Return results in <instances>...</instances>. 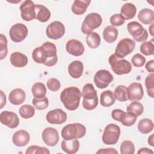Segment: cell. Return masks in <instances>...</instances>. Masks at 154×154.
Segmentation results:
<instances>
[{"mask_svg":"<svg viewBox=\"0 0 154 154\" xmlns=\"http://www.w3.org/2000/svg\"><path fill=\"white\" fill-rule=\"evenodd\" d=\"M32 58L38 64H43L48 67L54 66L58 61L57 47L54 43L46 42L33 50Z\"/></svg>","mask_w":154,"mask_h":154,"instance_id":"1","label":"cell"},{"mask_svg":"<svg viewBox=\"0 0 154 154\" xmlns=\"http://www.w3.org/2000/svg\"><path fill=\"white\" fill-rule=\"evenodd\" d=\"M82 93L76 87H69L64 88L60 94V100L64 107L69 111L76 110L79 105Z\"/></svg>","mask_w":154,"mask_h":154,"instance_id":"2","label":"cell"},{"mask_svg":"<svg viewBox=\"0 0 154 154\" xmlns=\"http://www.w3.org/2000/svg\"><path fill=\"white\" fill-rule=\"evenodd\" d=\"M82 96L83 97L82 106L85 109L90 111L97 107L98 105L97 91L91 84L87 83L84 85Z\"/></svg>","mask_w":154,"mask_h":154,"instance_id":"3","label":"cell"},{"mask_svg":"<svg viewBox=\"0 0 154 154\" xmlns=\"http://www.w3.org/2000/svg\"><path fill=\"white\" fill-rule=\"evenodd\" d=\"M61 136L65 140L81 138L85 136L86 128L84 125L74 123L66 125L61 130Z\"/></svg>","mask_w":154,"mask_h":154,"instance_id":"4","label":"cell"},{"mask_svg":"<svg viewBox=\"0 0 154 154\" xmlns=\"http://www.w3.org/2000/svg\"><path fill=\"white\" fill-rule=\"evenodd\" d=\"M108 62L112 72L117 75L128 74L132 70V65L130 62L123 58H119L114 54L109 57Z\"/></svg>","mask_w":154,"mask_h":154,"instance_id":"5","label":"cell"},{"mask_svg":"<svg viewBox=\"0 0 154 154\" xmlns=\"http://www.w3.org/2000/svg\"><path fill=\"white\" fill-rule=\"evenodd\" d=\"M102 22L101 16L96 13L88 14L81 25V31L85 34H88L100 26Z\"/></svg>","mask_w":154,"mask_h":154,"instance_id":"6","label":"cell"},{"mask_svg":"<svg viewBox=\"0 0 154 154\" xmlns=\"http://www.w3.org/2000/svg\"><path fill=\"white\" fill-rule=\"evenodd\" d=\"M120 129L119 126L114 123H110L106 126L102 137V141L107 145L116 144L120 135Z\"/></svg>","mask_w":154,"mask_h":154,"instance_id":"7","label":"cell"},{"mask_svg":"<svg viewBox=\"0 0 154 154\" xmlns=\"http://www.w3.org/2000/svg\"><path fill=\"white\" fill-rule=\"evenodd\" d=\"M127 29L134 40L137 42H143L148 38L149 34L147 30L138 22L132 21L128 23Z\"/></svg>","mask_w":154,"mask_h":154,"instance_id":"8","label":"cell"},{"mask_svg":"<svg viewBox=\"0 0 154 154\" xmlns=\"http://www.w3.org/2000/svg\"><path fill=\"white\" fill-rule=\"evenodd\" d=\"M135 47V43L133 40L129 38H123L119 42L115 49L114 55L119 58H123L131 54Z\"/></svg>","mask_w":154,"mask_h":154,"instance_id":"9","label":"cell"},{"mask_svg":"<svg viewBox=\"0 0 154 154\" xmlns=\"http://www.w3.org/2000/svg\"><path fill=\"white\" fill-rule=\"evenodd\" d=\"M27 27L23 23H17L13 25L9 31V35L11 40L16 43L21 42L28 35Z\"/></svg>","mask_w":154,"mask_h":154,"instance_id":"10","label":"cell"},{"mask_svg":"<svg viewBox=\"0 0 154 154\" xmlns=\"http://www.w3.org/2000/svg\"><path fill=\"white\" fill-rule=\"evenodd\" d=\"M112 75L106 70H98L94 76V82L96 86L100 89L107 87L113 81Z\"/></svg>","mask_w":154,"mask_h":154,"instance_id":"11","label":"cell"},{"mask_svg":"<svg viewBox=\"0 0 154 154\" xmlns=\"http://www.w3.org/2000/svg\"><path fill=\"white\" fill-rule=\"evenodd\" d=\"M65 33L64 25L60 21H54L48 25L46 34L49 38L57 40L61 38Z\"/></svg>","mask_w":154,"mask_h":154,"instance_id":"12","label":"cell"},{"mask_svg":"<svg viewBox=\"0 0 154 154\" xmlns=\"http://www.w3.org/2000/svg\"><path fill=\"white\" fill-rule=\"evenodd\" d=\"M20 16L25 21H31L35 19V5L31 0L23 1L20 5Z\"/></svg>","mask_w":154,"mask_h":154,"instance_id":"13","label":"cell"},{"mask_svg":"<svg viewBox=\"0 0 154 154\" xmlns=\"http://www.w3.org/2000/svg\"><path fill=\"white\" fill-rule=\"evenodd\" d=\"M42 137L43 142L48 146H55L59 141L57 130L52 127L46 128L42 132Z\"/></svg>","mask_w":154,"mask_h":154,"instance_id":"14","label":"cell"},{"mask_svg":"<svg viewBox=\"0 0 154 154\" xmlns=\"http://www.w3.org/2000/svg\"><path fill=\"white\" fill-rule=\"evenodd\" d=\"M67 118V114L60 108L49 111L46 116L47 122L51 124L61 125L66 121Z\"/></svg>","mask_w":154,"mask_h":154,"instance_id":"15","label":"cell"},{"mask_svg":"<svg viewBox=\"0 0 154 154\" xmlns=\"http://www.w3.org/2000/svg\"><path fill=\"white\" fill-rule=\"evenodd\" d=\"M0 121L2 124L6 126L14 129L17 128L19 124V119L17 115L11 111H2L0 114Z\"/></svg>","mask_w":154,"mask_h":154,"instance_id":"16","label":"cell"},{"mask_svg":"<svg viewBox=\"0 0 154 154\" xmlns=\"http://www.w3.org/2000/svg\"><path fill=\"white\" fill-rule=\"evenodd\" d=\"M128 88V99L130 101L140 100L144 96L142 85L138 82L131 84Z\"/></svg>","mask_w":154,"mask_h":154,"instance_id":"17","label":"cell"},{"mask_svg":"<svg viewBox=\"0 0 154 154\" xmlns=\"http://www.w3.org/2000/svg\"><path fill=\"white\" fill-rule=\"evenodd\" d=\"M66 50L69 54L79 57L84 54L85 48L80 41L76 39H71L66 43Z\"/></svg>","mask_w":154,"mask_h":154,"instance_id":"18","label":"cell"},{"mask_svg":"<svg viewBox=\"0 0 154 154\" xmlns=\"http://www.w3.org/2000/svg\"><path fill=\"white\" fill-rule=\"evenodd\" d=\"M30 140L29 134L25 130H19L16 131L12 137L13 144L17 147L26 146Z\"/></svg>","mask_w":154,"mask_h":154,"instance_id":"19","label":"cell"},{"mask_svg":"<svg viewBox=\"0 0 154 154\" xmlns=\"http://www.w3.org/2000/svg\"><path fill=\"white\" fill-rule=\"evenodd\" d=\"M25 92L21 88L13 89L10 91L8 96L10 102L14 105H21L25 101Z\"/></svg>","mask_w":154,"mask_h":154,"instance_id":"20","label":"cell"},{"mask_svg":"<svg viewBox=\"0 0 154 154\" xmlns=\"http://www.w3.org/2000/svg\"><path fill=\"white\" fill-rule=\"evenodd\" d=\"M84 71L83 63L78 60H75L70 63L68 66V72L71 77L74 79L80 78Z\"/></svg>","mask_w":154,"mask_h":154,"instance_id":"21","label":"cell"},{"mask_svg":"<svg viewBox=\"0 0 154 154\" xmlns=\"http://www.w3.org/2000/svg\"><path fill=\"white\" fill-rule=\"evenodd\" d=\"M62 150L67 154L76 153L79 149V141L77 139L63 140L61 144Z\"/></svg>","mask_w":154,"mask_h":154,"instance_id":"22","label":"cell"},{"mask_svg":"<svg viewBox=\"0 0 154 154\" xmlns=\"http://www.w3.org/2000/svg\"><path fill=\"white\" fill-rule=\"evenodd\" d=\"M11 64L16 67H23L28 64L27 57L19 52L12 53L10 58Z\"/></svg>","mask_w":154,"mask_h":154,"instance_id":"23","label":"cell"},{"mask_svg":"<svg viewBox=\"0 0 154 154\" xmlns=\"http://www.w3.org/2000/svg\"><path fill=\"white\" fill-rule=\"evenodd\" d=\"M138 19L143 24H151L154 20V11L149 8L141 9L138 14Z\"/></svg>","mask_w":154,"mask_h":154,"instance_id":"24","label":"cell"},{"mask_svg":"<svg viewBox=\"0 0 154 154\" xmlns=\"http://www.w3.org/2000/svg\"><path fill=\"white\" fill-rule=\"evenodd\" d=\"M90 0H75L72 5V11L76 15H82L85 11L90 4Z\"/></svg>","mask_w":154,"mask_h":154,"instance_id":"25","label":"cell"},{"mask_svg":"<svg viewBox=\"0 0 154 154\" xmlns=\"http://www.w3.org/2000/svg\"><path fill=\"white\" fill-rule=\"evenodd\" d=\"M36 17L38 21L41 22H46L50 19L51 11L45 6L40 4L35 5Z\"/></svg>","mask_w":154,"mask_h":154,"instance_id":"26","label":"cell"},{"mask_svg":"<svg viewBox=\"0 0 154 154\" xmlns=\"http://www.w3.org/2000/svg\"><path fill=\"white\" fill-rule=\"evenodd\" d=\"M121 15L125 20H129L134 18L137 13V8L132 3H126L123 4L120 10Z\"/></svg>","mask_w":154,"mask_h":154,"instance_id":"27","label":"cell"},{"mask_svg":"<svg viewBox=\"0 0 154 154\" xmlns=\"http://www.w3.org/2000/svg\"><path fill=\"white\" fill-rule=\"evenodd\" d=\"M118 29L112 26H107L103 31V37L107 43H112L114 42L118 37Z\"/></svg>","mask_w":154,"mask_h":154,"instance_id":"28","label":"cell"},{"mask_svg":"<svg viewBox=\"0 0 154 154\" xmlns=\"http://www.w3.org/2000/svg\"><path fill=\"white\" fill-rule=\"evenodd\" d=\"M100 105L103 107H109L116 101L113 93L111 90H106L100 94Z\"/></svg>","mask_w":154,"mask_h":154,"instance_id":"29","label":"cell"},{"mask_svg":"<svg viewBox=\"0 0 154 154\" xmlns=\"http://www.w3.org/2000/svg\"><path fill=\"white\" fill-rule=\"evenodd\" d=\"M137 127L139 132L143 134H147L153 131V123L149 119H143L138 122Z\"/></svg>","mask_w":154,"mask_h":154,"instance_id":"30","label":"cell"},{"mask_svg":"<svg viewBox=\"0 0 154 154\" xmlns=\"http://www.w3.org/2000/svg\"><path fill=\"white\" fill-rule=\"evenodd\" d=\"M87 45L91 49L98 48L100 44V37L96 32H91L87 34L85 38Z\"/></svg>","mask_w":154,"mask_h":154,"instance_id":"31","label":"cell"},{"mask_svg":"<svg viewBox=\"0 0 154 154\" xmlns=\"http://www.w3.org/2000/svg\"><path fill=\"white\" fill-rule=\"evenodd\" d=\"M114 96L116 99L120 102H126L128 99V88L123 85H118L114 90Z\"/></svg>","mask_w":154,"mask_h":154,"instance_id":"32","label":"cell"},{"mask_svg":"<svg viewBox=\"0 0 154 154\" xmlns=\"http://www.w3.org/2000/svg\"><path fill=\"white\" fill-rule=\"evenodd\" d=\"M31 91L34 97L40 98L45 96L46 94V88L44 84L38 82L32 85Z\"/></svg>","mask_w":154,"mask_h":154,"instance_id":"33","label":"cell"},{"mask_svg":"<svg viewBox=\"0 0 154 154\" xmlns=\"http://www.w3.org/2000/svg\"><path fill=\"white\" fill-rule=\"evenodd\" d=\"M144 111V107L143 105L137 101H133L127 107V112L134 114L138 117L141 116Z\"/></svg>","mask_w":154,"mask_h":154,"instance_id":"34","label":"cell"},{"mask_svg":"<svg viewBox=\"0 0 154 154\" xmlns=\"http://www.w3.org/2000/svg\"><path fill=\"white\" fill-rule=\"evenodd\" d=\"M19 112L20 116L22 118L25 119H28L34 116L35 109L32 106L26 104L20 107Z\"/></svg>","mask_w":154,"mask_h":154,"instance_id":"35","label":"cell"},{"mask_svg":"<svg viewBox=\"0 0 154 154\" xmlns=\"http://www.w3.org/2000/svg\"><path fill=\"white\" fill-rule=\"evenodd\" d=\"M145 85L147 94L149 97H154V74L151 73L149 74L145 79Z\"/></svg>","mask_w":154,"mask_h":154,"instance_id":"36","label":"cell"},{"mask_svg":"<svg viewBox=\"0 0 154 154\" xmlns=\"http://www.w3.org/2000/svg\"><path fill=\"white\" fill-rule=\"evenodd\" d=\"M122 154H133L135 152V146L134 143L129 140L123 141L120 147Z\"/></svg>","mask_w":154,"mask_h":154,"instance_id":"37","label":"cell"},{"mask_svg":"<svg viewBox=\"0 0 154 154\" xmlns=\"http://www.w3.org/2000/svg\"><path fill=\"white\" fill-rule=\"evenodd\" d=\"M32 105L34 108L38 110H42L46 109L49 105L48 99L44 96L40 98L34 97L32 100Z\"/></svg>","mask_w":154,"mask_h":154,"instance_id":"38","label":"cell"},{"mask_svg":"<svg viewBox=\"0 0 154 154\" xmlns=\"http://www.w3.org/2000/svg\"><path fill=\"white\" fill-rule=\"evenodd\" d=\"M153 40L144 42L140 46V49L141 53L144 55H152L154 52V46L153 43Z\"/></svg>","mask_w":154,"mask_h":154,"instance_id":"39","label":"cell"},{"mask_svg":"<svg viewBox=\"0 0 154 154\" xmlns=\"http://www.w3.org/2000/svg\"><path fill=\"white\" fill-rule=\"evenodd\" d=\"M7 40L6 37L2 34H0V60H3L7 55Z\"/></svg>","mask_w":154,"mask_h":154,"instance_id":"40","label":"cell"},{"mask_svg":"<svg viewBox=\"0 0 154 154\" xmlns=\"http://www.w3.org/2000/svg\"><path fill=\"white\" fill-rule=\"evenodd\" d=\"M49 150L45 147H40L38 146H31L28 147L25 152L26 154L40 153V154H49Z\"/></svg>","mask_w":154,"mask_h":154,"instance_id":"41","label":"cell"},{"mask_svg":"<svg viewBox=\"0 0 154 154\" xmlns=\"http://www.w3.org/2000/svg\"><path fill=\"white\" fill-rule=\"evenodd\" d=\"M137 117L135 116L134 114L131 112H126V114L124 118L123 119L122 121L121 122V123L123 125L125 126H131L135 123L137 120Z\"/></svg>","mask_w":154,"mask_h":154,"instance_id":"42","label":"cell"},{"mask_svg":"<svg viewBox=\"0 0 154 154\" xmlns=\"http://www.w3.org/2000/svg\"><path fill=\"white\" fill-rule=\"evenodd\" d=\"M131 62L135 67H141L144 65L146 63V58L141 54H136L132 57L131 59Z\"/></svg>","mask_w":154,"mask_h":154,"instance_id":"43","label":"cell"},{"mask_svg":"<svg viewBox=\"0 0 154 154\" xmlns=\"http://www.w3.org/2000/svg\"><path fill=\"white\" fill-rule=\"evenodd\" d=\"M48 88L52 91H57L61 87V83L59 80L56 78H50L46 82Z\"/></svg>","mask_w":154,"mask_h":154,"instance_id":"44","label":"cell"},{"mask_svg":"<svg viewBox=\"0 0 154 154\" xmlns=\"http://www.w3.org/2000/svg\"><path fill=\"white\" fill-rule=\"evenodd\" d=\"M125 19L120 14H114L110 17V23L112 26H119L125 23Z\"/></svg>","mask_w":154,"mask_h":154,"instance_id":"45","label":"cell"},{"mask_svg":"<svg viewBox=\"0 0 154 154\" xmlns=\"http://www.w3.org/2000/svg\"><path fill=\"white\" fill-rule=\"evenodd\" d=\"M126 114V112L120 109H113L111 112L112 118L118 122H121Z\"/></svg>","mask_w":154,"mask_h":154,"instance_id":"46","label":"cell"},{"mask_svg":"<svg viewBox=\"0 0 154 154\" xmlns=\"http://www.w3.org/2000/svg\"><path fill=\"white\" fill-rule=\"evenodd\" d=\"M96 153L102 154H117L118 152L114 148H106V149H100L96 152Z\"/></svg>","mask_w":154,"mask_h":154,"instance_id":"47","label":"cell"},{"mask_svg":"<svg viewBox=\"0 0 154 154\" xmlns=\"http://www.w3.org/2000/svg\"><path fill=\"white\" fill-rule=\"evenodd\" d=\"M154 61L153 60L149 61L145 65V68L147 70V72H152L153 73L154 72Z\"/></svg>","mask_w":154,"mask_h":154,"instance_id":"48","label":"cell"},{"mask_svg":"<svg viewBox=\"0 0 154 154\" xmlns=\"http://www.w3.org/2000/svg\"><path fill=\"white\" fill-rule=\"evenodd\" d=\"M138 154H141V153H146V154H153V152L152 150L147 148V147H143L141 148L137 152Z\"/></svg>","mask_w":154,"mask_h":154,"instance_id":"49","label":"cell"},{"mask_svg":"<svg viewBox=\"0 0 154 154\" xmlns=\"http://www.w3.org/2000/svg\"><path fill=\"white\" fill-rule=\"evenodd\" d=\"M1 91V108H2L4 107V106L5 105L6 103V96L5 94L3 93V91L2 90L0 91Z\"/></svg>","mask_w":154,"mask_h":154,"instance_id":"50","label":"cell"},{"mask_svg":"<svg viewBox=\"0 0 154 154\" xmlns=\"http://www.w3.org/2000/svg\"><path fill=\"white\" fill-rule=\"evenodd\" d=\"M154 134H152L148 138V143L149 145L153 147L154 146Z\"/></svg>","mask_w":154,"mask_h":154,"instance_id":"51","label":"cell"},{"mask_svg":"<svg viewBox=\"0 0 154 154\" xmlns=\"http://www.w3.org/2000/svg\"><path fill=\"white\" fill-rule=\"evenodd\" d=\"M149 32H150V34L152 36H153V23H151V25L149 26Z\"/></svg>","mask_w":154,"mask_h":154,"instance_id":"52","label":"cell"}]
</instances>
